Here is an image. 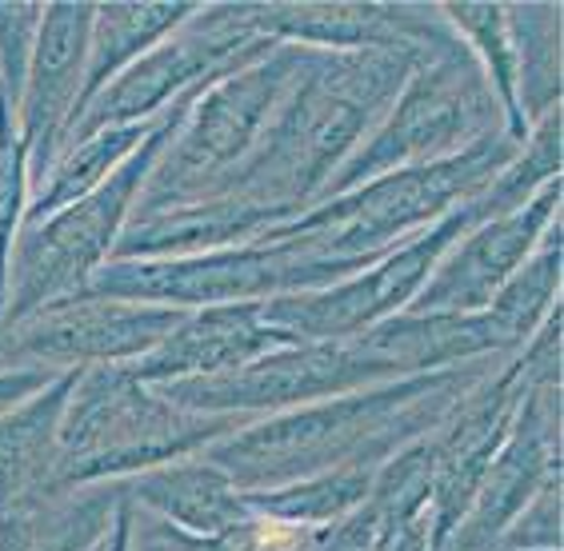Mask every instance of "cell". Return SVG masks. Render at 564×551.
Returning a JSON list of instances; mask_svg holds the SVG:
<instances>
[{
  "label": "cell",
  "mask_w": 564,
  "mask_h": 551,
  "mask_svg": "<svg viewBox=\"0 0 564 551\" xmlns=\"http://www.w3.org/2000/svg\"><path fill=\"white\" fill-rule=\"evenodd\" d=\"M421 53H316L245 161L193 205H225L264 236L321 205L333 176L369 141ZM188 208V205H185Z\"/></svg>",
  "instance_id": "1"
},
{
  "label": "cell",
  "mask_w": 564,
  "mask_h": 551,
  "mask_svg": "<svg viewBox=\"0 0 564 551\" xmlns=\"http://www.w3.org/2000/svg\"><path fill=\"white\" fill-rule=\"evenodd\" d=\"M512 356L473 360L448 372L392 379L308 408L281 411L269 420H252L225 440L208 443L205 460L217 464L237 492H269L345 467L377 472L401 448L433 436L453 416L456 404Z\"/></svg>",
  "instance_id": "2"
},
{
  "label": "cell",
  "mask_w": 564,
  "mask_h": 551,
  "mask_svg": "<svg viewBox=\"0 0 564 551\" xmlns=\"http://www.w3.org/2000/svg\"><path fill=\"white\" fill-rule=\"evenodd\" d=\"M521 144L509 132H489L465 152L448 161L416 164V168H397L377 180L348 188L340 196H328L301 217L284 220L269 240H293L308 260L337 272V280H348L380 260L401 240L416 236L421 228L448 217L456 205L480 196L497 180ZM261 240V236H257Z\"/></svg>",
  "instance_id": "3"
},
{
  "label": "cell",
  "mask_w": 564,
  "mask_h": 551,
  "mask_svg": "<svg viewBox=\"0 0 564 551\" xmlns=\"http://www.w3.org/2000/svg\"><path fill=\"white\" fill-rule=\"evenodd\" d=\"M245 428L232 416H200L169 404L129 364H100L76 372L61 420V455L53 487L124 484Z\"/></svg>",
  "instance_id": "4"
},
{
  "label": "cell",
  "mask_w": 564,
  "mask_h": 551,
  "mask_svg": "<svg viewBox=\"0 0 564 551\" xmlns=\"http://www.w3.org/2000/svg\"><path fill=\"white\" fill-rule=\"evenodd\" d=\"M205 88H193V92L176 100L173 109L161 117V124L144 136L141 148L132 152L100 188H93L76 205L61 208L41 224H21V236L12 244L9 260V293H4L0 328L17 324V320L41 312V308H48L56 300L76 296L109 264L132 212H137V200L144 192L152 164L164 152V144L176 136L188 104Z\"/></svg>",
  "instance_id": "5"
},
{
  "label": "cell",
  "mask_w": 564,
  "mask_h": 551,
  "mask_svg": "<svg viewBox=\"0 0 564 551\" xmlns=\"http://www.w3.org/2000/svg\"><path fill=\"white\" fill-rule=\"evenodd\" d=\"M304 60H308V48L301 44H272L257 60L213 80L188 104L176 136L156 156L132 217L185 208L200 200L208 188H217L249 156L252 144L261 141L264 124L296 85Z\"/></svg>",
  "instance_id": "6"
},
{
  "label": "cell",
  "mask_w": 564,
  "mask_h": 551,
  "mask_svg": "<svg viewBox=\"0 0 564 551\" xmlns=\"http://www.w3.org/2000/svg\"><path fill=\"white\" fill-rule=\"evenodd\" d=\"M500 129H505V117H500L477 60L453 36V41L416 56L413 73L401 85L389 112L380 117L369 141L352 152V161L333 176L321 200L360 188V184L397 173V168L448 161Z\"/></svg>",
  "instance_id": "7"
},
{
  "label": "cell",
  "mask_w": 564,
  "mask_h": 551,
  "mask_svg": "<svg viewBox=\"0 0 564 551\" xmlns=\"http://www.w3.org/2000/svg\"><path fill=\"white\" fill-rule=\"evenodd\" d=\"M333 284H340L337 272L308 260L293 240L261 236L232 249L193 252V256L109 260L76 296L196 312V308H220V304H264L276 296L333 288Z\"/></svg>",
  "instance_id": "8"
},
{
  "label": "cell",
  "mask_w": 564,
  "mask_h": 551,
  "mask_svg": "<svg viewBox=\"0 0 564 551\" xmlns=\"http://www.w3.org/2000/svg\"><path fill=\"white\" fill-rule=\"evenodd\" d=\"M269 48L272 41L257 33L252 4H196L188 21L176 24L156 48H149L141 60H132L117 80H109L88 100L65 144L93 136L100 129L152 124L185 92L213 85Z\"/></svg>",
  "instance_id": "9"
},
{
  "label": "cell",
  "mask_w": 564,
  "mask_h": 551,
  "mask_svg": "<svg viewBox=\"0 0 564 551\" xmlns=\"http://www.w3.org/2000/svg\"><path fill=\"white\" fill-rule=\"evenodd\" d=\"M377 384H392V372L360 344V335H352V340H328V344L272 348L228 376L181 379V384H161L156 392L185 411L252 423L333 400V396H348V392L377 388Z\"/></svg>",
  "instance_id": "10"
},
{
  "label": "cell",
  "mask_w": 564,
  "mask_h": 551,
  "mask_svg": "<svg viewBox=\"0 0 564 551\" xmlns=\"http://www.w3.org/2000/svg\"><path fill=\"white\" fill-rule=\"evenodd\" d=\"M161 304L68 296L17 324L0 328V372H85L100 364H137L181 324Z\"/></svg>",
  "instance_id": "11"
},
{
  "label": "cell",
  "mask_w": 564,
  "mask_h": 551,
  "mask_svg": "<svg viewBox=\"0 0 564 551\" xmlns=\"http://www.w3.org/2000/svg\"><path fill=\"white\" fill-rule=\"evenodd\" d=\"M549 476H561V379L524 388L509 436L441 551H497L500 536Z\"/></svg>",
  "instance_id": "12"
},
{
  "label": "cell",
  "mask_w": 564,
  "mask_h": 551,
  "mask_svg": "<svg viewBox=\"0 0 564 551\" xmlns=\"http://www.w3.org/2000/svg\"><path fill=\"white\" fill-rule=\"evenodd\" d=\"M532 379L521 367V356L505 360L489 379H480L465 400L456 404L441 428L433 432L436 467H433V496L424 508L429 524V551H441L453 528L465 519L468 504L477 496L480 480L489 472L492 455L509 436L521 396Z\"/></svg>",
  "instance_id": "13"
},
{
  "label": "cell",
  "mask_w": 564,
  "mask_h": 551,
  "mask_svg": "<svg viewBox=\"0 0 564 551\" xmlns=\"http://www.w3.org/2000/svg\"><path fill=\"white\" fill-rule=\"evenodd\" d=\"M561 200H564V180H553L544 184L541 192L532 196L529 205L517 208V212H505V217L485 220L473 232H465L441 256L433 276L424 280V288L413 296V304L404 312L413 316L485 312L497 300L500 288L517 276V268L532 256L536 240L544 236V228L553 224V220H561Z\"/></svg>",
  "instance_id": "14"
},
{
  "label": "cell",
  "mask_w": 564,
  "mask_h": 551,
  "mask_svg": "<svg viewBox=\"0 0 564 551\" xmlns=\"http://www.w3.org/2000/svg\"><path fill=\"white\" fill-rule=\"evenodd\" d=\"M257 33L272 44H301L316 53H429L453 41L441 4H384V0H301L252 4Z\"/></svg>",
  "instance_id": "15"
},
{
  "label": "cell",
  "mask_w": 564,
  "mask_h": 551,
  "mask_svg": "<svg viewBox=\"0 0 564 551\" xmlns=\"http://www.w3.org/2000/svg\"><path fill=\"white\" fill-rule=\"evenodd\" d=\"M93 9L97 4H76V0L44 4L29 76H24L21 100L12 112L17 129H21L24 152H29V180L33 184L61 156L76 109H80Z\"/></svg>",
  "instance_id": "16"
},
{
  "label": "cell",
  "mask_w": 564,
  "mask_h": 551,
  "mask_svg": "<svg viewBox=\"0 0 564 551\" xmlns=\"http://www.w3.org/2000/svg\"><path fill=\"white\" fill-rule=\"evenodd\" d=\"M284 344L289 340L264 324L261 304H220V308L185 312L181 324L164 335L149 356L129 364V372L152 388L181 384V379H213Z\"/></svg>",
  "instance_id": "17"
},
{
  "label": "cell",
  "mask_w": 564,
  "mask_h": 551,
  "mask_svg": "<svg viewBox=\"0 0 564 551\" xmlns=\"http://www.w3.org/2000/svg\"><path fill=\"white\" fill-rule=\"evenodd\" d=\"M124 499L144 516L164 519L169 528L185 531L193 540H220L237 531L249 508L217 464H208L205 452L152 467L144 476L124 480Z\"/></svg>",
  "instance_id": "18"
},
{
  "label": "cell",
  "mask_w": 564,
  "mask_h": 551,
  "mask_svg": "<svg viewBox=\"0 0 564 551\" xmlns=\"http://www.w3.org/2000/svg\"><path fill=\"white\" fill-rule=\"evenodd\" d=\"M120 508V484H85L65 492L48 487L41 496L0 508V551H97Z\"/></svg>",
  "instance_id": "19"
},
{
  "label": "cell",
  "mask_w": 564,
  "mask_h": 551,
  "mask_svg": "<svg viewBox=\"0 0 564 551\" xmlns=\"http://www.w3.org/2000/svg\"><path fill=\"white\" fill-rule=\"evenodd\" d=\"M129 531L132 551H377V519L369 508L352 511L333 528H293V524H272V519L249 516L237 531L220 540H193L185 531L169 528L164 519L144 516L129 504Z\"/></svg>",
  "instance_id": "20"
},
{
  "label": "cell",
  "mask_w": 564,
  "mask_h": 551,
  "mask_svg": "<svg viewBox=\"0 0 564 551\" xmlns=\"http://www.w3.org/2000/svg\"><path fill=\"white\" fill-rule=\"evenodd\" d=\"M76 372H61L24 404L0 416V508L53 487L61 455V420Z\"/></svg>",
  "instance_id": "21"
},
{
  "label": "cell",
  "mask_w": 564,
  "mask_h": 551,
  "mask_svg": "<svg viewBox=\"0 0 564 551\" xmlns=\"http://www.w3.org/2000/svg\"><path fill=\"white\" fill-rule=\"evenodd\" d=\"M196 4H185V0H169V4H97L93 9V33H88V56H85V88H80V109L76 117L85 112V104L97 97L100 88L117 80L132 60H141L149 48L164 41L173 33L176 24L193 16ZM76 124V120H73ZM73 132V129H68Z\"/></svg>",
  "instance_id": "22"
},
{
  "label": "cell",
  "mask_w": 564,
  "mask_h": 551,
  "mask_svg": "<svg viewBox=\"0 0 564 551\" xmlns=\"http://www.w3.org/2000/svg\"><path fill=\"white\" fill-rule=\"evenodd\" d=\"M161 120L152 124H124V129H100L93 136H80V141L65 144L61 156L53 161V168L41 176V180L29 188V212H24V224H41L61 208L76 205L80 196H88L93 188L109 180L120 164L129 161L132 152L141 148L144 136L156 129Z\"/></svg>",
  "instance_id": "23"
},
{
  "label": "cell",
  "mask_w": 564,
  "mask_h": 551,
  "mask_svg": "<svg viewBox=\"0 0 564 551\" xmlns=\"http://www.w3.org/2000/svg\"><path fill=\"white\" fill-rule=\"evenodd\" d=\"M561 4H505L512 60H517V104L524 124L561 109Z\"/></svg>",
  "instance_id": "24"
},
{
  "label": "cell",
  "mask_w": 564,
  "mask_h": 551,
  "mask_svg": "<svg viewBox=\"0 0 564 551\" xmlns=\"http://www.w3.org/2000/svg\"><path fill=\"white\" fill-rule=\"evenodd\" d=\"M561 280H564V220H553L536 240L532 256L524 260L517 276L497 293V300L485 308L497 332L509 348H524L529 335L549 320V312L561 308Z\"/></svg>",
  "instance_id": "25"
},
{
  "label": "cell",
  "mask_w": 564,
  "mask_h": 551,
  "mask_svg": "<svg viewBox=\"0 0 564 551\" xmlns=\"http://www.w3.org/2000/svg\"><path fill=\"white\" fill-rule=\"evenodd\" d=\"M372 476H377L372 467H345V472L296 480V484L269 487V492H240V499L257 519L293 524V528H333L365 508Z\"/></svg>",
  "instance_id": "26"
},
{
  "label": "cell",
  "mask_w": 564,
  "mask_h": 551,
  "mask_svg": "<svg viewBox=\"0 0 564 551\" xmlns=\"http://www.w3.org/2000/svg\"><path fill=\"white\" fill-rule=\"evenodd\" d=\"M441 16H445L456 41L465 44L473 60H477L500 117H505V132L517 144H524L529 124H524L521 104H517V60H512L509 29H505V4H477V0L441 4Z\"/></svg>",
  "instance_id": "27"
},
{
  "label": "cell",
  "mask_w": 564,
  "mask_h": 551,
  "mask_svg": "<svg viewBox=\"0 0 564 551\" xmlns=\"http://www.w3.org/2000/svg\"><path fill=\"white\" fill-rule=\"evenodd\" d=\"M29 152H24L21 129L12 109L0 104V312H4V293H9V260L12 244L21 236L24 212H29Z\"/></svg>",
  "instance_id": "28"
},
{
  "label": "cell",
  "mask_w": 564,
  "mask_h": 551,
  "mask_svg": "<svg viewBox=\"0 0 564 551\" xmlns=\"http://www.w3.org/2000/svg\"><path fill=\"white\" fill-rule=\"evenodd\" d=\"M41 16L44 4H36V0H9V4H0V100L12 112H17L24 76H29Z\"/></svg>",
  "instance_id": "29"
},
{
  "label": "cell",
  "mask_w": 564,
  "mask_h": 551,
  "mask_svg": "<svg viewBox=\"0 0 564 551\" xmlns=\"http://www.w3.org/2000/svg\"><path fill=\"white\" fill-rule=\"evenodd\" d=\"M497 551H561V476H549L529 508L512 519Z\"/></svg>",
  "instance_id": "30"
},
{
  "label": "cell",
  "mask_w": 564,
  "mask_h": 551,
  "mask_svg": "<svg viewBox=\"0 0 564 551\" xmlns=\"http://www.w3.org/2000/svg\"><path fill=\"white\" fill-rule=\"evenodd\" d=\"M48 379H53L48 372H0V416L41 392Z\"/></svg>",
  "instance_id": "31"
},
{
  "label": "cell",
  "mask_w": 564,
  "mask_h": 551,
  "mask_svg": "<svg viewBox=\"0 0 564 551\" xmlns=\"http://www.w3.org/2000/svg\"><path fill=\"white\" fill-rule=\"evenodd\" d=\"M380 551H429V524H424V516L416 524H409L397 540H389Z\"/></svg>",
  "instance_id": "32"
},
{
  "label": "cell",
  "mask_w": 564,
  "mask_h": 551,
  "mask_svg": "<svg viewBox=\"0 0 564 551\" xmlns=\"http://www.w3.org/2000/svg\"><path fill=\"white\" fill-rule=\"evenodd\" d=\"M105 551H132V531H129V499H124V508H120L117 524L112 531L105 536Z\"/></svg>",
  "instance_id": "33"
},
{
  "label": "cell",
  "mask_w": 564,
  "mask_h": 551,
  "mask_svg": "<svg viewBox=\"0 0 564 551\" xmlns=\"http://www.w3.org/2000/svg\"><path fill=\"white\" fill-rule=\"evenodd\" d=\"M0 104H4V100H0Z\"/></svg>",
  "instance_id": "34"
}]
</instances>
